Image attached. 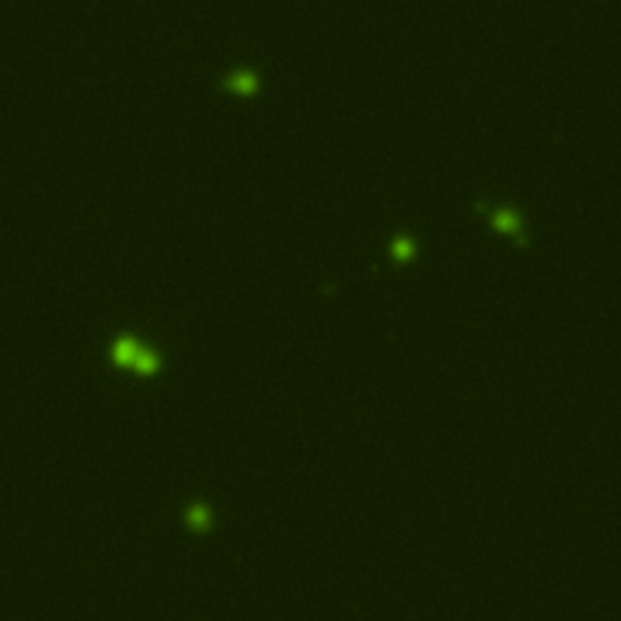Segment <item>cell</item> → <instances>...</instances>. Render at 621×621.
<instances>
[{
  "mask_svg": "<svg viewBox=\"0 0 621 621\" xmlns=\"http://www.w3.org/2000/svg\"><path fill=\"white\" fill-rule=\"evenodd\" d=\"M231 85H236L238 90H243V93H250V90H252V80H250V76H238L236 80L231 83Z\"/></svg>",
  "mask_w": 621,
  "mask_h": 621,
  "instance_id": "cell-2",
  "label": "cell"
},
{
  "mask_svg": "<svg viewBox=\"0 0 621 621\" xmlns=\"http://www.w3.org/2000/svg\"><path fill=\"white\" fill-rule=\"evenodd\" d=\"M109 357L117 367L136 374H155L160 369V357L153 349L146 347L141 340L136 338H117L109 349Z\"/></svg>",
  "mask_w": 621,
  "mask_h": 621,
  "instance_id": "cell-1",
  "label": "cell"
}]
</instances>
